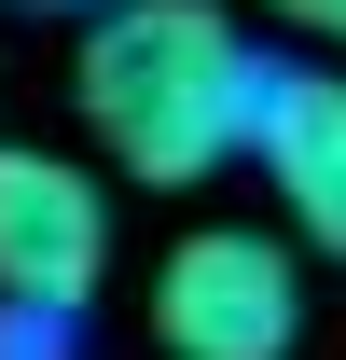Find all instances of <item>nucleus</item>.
<instances>
[{"mask_svg":"<svg viewBox=\"0 0 346 360\" xmlns=\"http://www.w3.org/2000/svg\"><path fill=\"white\" fill-rule=\"evenodd\" d=\"M97 277H111V194H97V167L0 139V319L84 333Z\"/></svg>","mask_w":346,"mask_h":360,"instance_id":"obj_3","label":"nucleus"},{"mask_svg":"<svg viewBox=\"0 0 346 360\" xmlns=\"http://www.w3.org/2000/svg\"><path fill=\"white\" fill-rule=\"evenodd\" d=\"M153 347H167V360H291V347H305L291 236H263V222H194L167 264H153Z\"/></svg>","mask_w":346,"mask_h":360,"instance_id":"obj_2","label":"nucleus"},{"mask_svg":"<svg viewBox=\"0 0 346 360\" xmlns=\"http://www.w3.org/2000/svg\"><path fill=\"white\" fill-rule=\"evenodd\" d=\"M250 167L277 180L305 250L346 264V70H263V111H250Z\"/></svg>","mask_w":346,"mask_h":360,"instance_id":"obj_4","label":"nucleus"},{"mask_svg":"<svg viewBox=\"0 0 346 360\" xmlns=\"http://www.w3.org/2000/svg\"><path fill=\"white\" fill-rule=\"evenodd\" d=\"M70 97H84V139L125 180H222L250 153L263 111V56L222 0H111L70 56Z\"/></svg>","mask_w":346,"mask_h":360,"instance_id":"obj_1","label":"nucleus"},{"mask_svg":"<svg viewBox=\"0 0 346 360\" xmlns=\"http://www.w3.org/2000/svg\"><path fill=\"white\" fill-rule=\"evenodd\" d=\"M0 14H56V28H97L111 0H0Z\"/></svg>","mask_w":346,"mask_h":360,"instance_id":"obj_6","label":"nucleus"},{"mask_svg":"<svg viewBox=\"0 0 346 360\" xmlns=\"http://www.w3.org/2000/svg\"><path fill=\"white\" fill-rule=\"evenodd\" d=\"M277 28H305V42H346V0H263Z\"/></svg>","mask_w":346,"mask_h":360,"instance_id":"obj_5","label":"nucleus"}]
</instances>
